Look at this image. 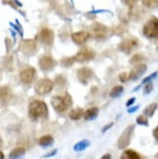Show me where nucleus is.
<instances>
[{
    "label": "nucleus",
    "mask_w": 158,
    "mask_h": 159,
    "mask_svg": "<svg viewBox=\"0 0 158 159\" xmlns=\"http://www.w3.org/2000/svg\"><path fill=\"white\" fill-rule=\"evenodd\" d=\"M29 114L30 118L34 121H37L39 119H46L48 116L47 105L43 101H39V100L32 101L29 103Z\"/></svg>",
    "instance_id": "f257e3e1"
},
{
    "label": "nucleus",
    "mask_w": 158,
    "mask_h": 159,
    "mask_svg": "<svg viewBox=\"0 0 158 159\" xmlns=\"http://www.w3.org/2000/svg\"><path fill=\"white\" fill-rule=\"evenodd\" d=\"M51 103L55 110L58 112H65L72 106V99L70 94H65L63 97H54L51 101Z\"/></svg>",
    "instance_id": "f03ea898"
},
{
    "label": "nucleus",
    "mask_w": 158,
    "mask_h": 159,
    "mask_svg": "<svg viewBox=\"0 0 158 159\" xmlns=\"http://www.w3.org/2000/svg\"><path fill=\"white\" fill-rule=\"evenodd\" d=\"M143 34L148 38H155L158 34V22L156 18H151L143 25Z\"/></svg>",
    "instance_id": "7ed1b4c3"
},
{
    "label": "nucleus",
    "mask_w": 158,
    "mask_h": 159,
    "mask_svg": "<svg viewBox=\"0 0 158 159\" xmlns=\"http://www.w3.org/2000/svg\"><path fill=\"white\" fill-rule=\"evenodd\" d=\"M54 83L50 79H41L39 80L35 84V92L38 95H46L48 93H50L53 89Z\"/></svg>",
    "instance_id": "20e7f679"
},
{
    "label": "nucleus",
    "mask_w": 158,
    "mask_h": 159,
    "mask_svg": "<svg viewBox=\"0 0 158 159\" xmlns=\"http://www.w3.org/2000/svg\"><path fill=\"white\" fill-rule=\"evenodd\" d=\"M133 131H134V125H131V126H128L124 130V132L121 134V136L118 139V148L120 149L126 148L129 146L130 142H131V137L133 134Z\"/></svg>",
    "instance_id": "39448f33"
},
{
    "label": "nucleus",
    "mask_w": 158,
    "mask_h": 159,
    "mask_svg": "<svg viewBox=\"0 0 158 159\" xmlns=\"http://www.w3.org/2000/svg\"><path fill=\"white\" fill-rule=\"evenodd\" d=\"M95 57V52L89 48H83L81 49L76 56L74 57V60L78 63H86V61H92Z\"/></svg>",
    "instance_id": "423d86ee"
},
{
    "label": "nucleus",
    "mask_w": 158,
    "mask_h": 159,
    "mask_svg": "<svg viewBox=\"0 0 158 159\" xmlns=\"http://www.w3.org/2000/svg\"><path fill=\"white\" fill-rule=\"evenodd\" d=\"M138 46H139V41L136 38H128L120 43L119 49L126 54H129V53H132L134 50H136V48Z\"/></svg>",
    "instance_id": "0eeeda50"
},
{
    "label": "nucleus",
    "mask_w": 158,
    "mask_h": 159,
    "mask_svg": "<svg viewBox=\"0 0 158 159\" xmlns=\"http://www.w3.org/2000/svg\"><path fill=\"white\" fill-rule=\"evenodd\" d=\"M37 40L44 45H51L54 41V32L50 29H43L41 30L38 35Z\"/></svg>",
    "instance_id": "6e6552de"
},
{
    "label": "nucleus",
    "mask_w": 158,
    "mask_h": 159,
    "mask_svg": "<svg viewBox=\"0 0 158 159\" xmlns=\"http://www.w3.org/2000/svg\"><path fill=\"white\" fill-rule=\"evenodd\" d=\"M36 75V70L33 67H27L20 73V79L23 83H30Z\"/></svg>",
    "instance_id": "1a4fd4ad"
},
{
    "label": "nucleus",
    "mask_w": 158,
    "mask_h": 159,
    "mask_svg": "<svg viewBox=\"0 0 158 159\" xmlns=\"http://www.w3.org/2000/svg\"><path fill=\"white\" fill-rule=\"evenodd\" d=\"M93 75H94V73H93L92 70H91V68L87 67V66L79 68L78 71H77V77H78V79L82 83H84V84H87L88 81L90 80V79H92Z\"/></svg>",
    "instance_id": "9d476101"
},
{
    "label": "nucleus",
    "mask_w": 158,
    "mask_h": 159,
    "mask_svg": "<svg viewBox=\"0 0 158 159\" xmlns=\"http://www.w3.org/2000/svg\"><path fill=\"white\" fill-rule=\"evenodd\" d=\"M56 65V61L51 56H42L39 60V66L41 70L44 71L51 70L52 68Z\"/></svg>",
    "instance_id": "9b49d317"
},
{
    "label": "nucleus",
    "mask_w": 158,
    "mask_h": 159,
    "mask_svg": "<svg viewBox=\"0 0 158 159\" xmlns=\"http://www.w3.org/2000/svg\"><path fill=\"white\" fill-rule=\"evenodd\" d=\"M146 71H147V66L146 65H138L137 66H135L131 70V72L128 74L129 79L130 80L139 79L142 75H143V73H145Z\"/></svg>",
    "instance_id": "f8f14e48"
},
{
    "label": "nucleus",
    "mask_w": 158,
    "mask_h": 159,
    "mask_svg": "<svg viewBox=\"0 0 158 159\" xmlns=\"http://www.w3.org/2000/svg\"><path fill=\"white\" fill-rule=\"evenodd\" d=\"M37 49L36 42L34 40H25L22 45V50L25 55H33Z\"/></svg>",
    "instance_id": "ddd939ff"
},
{
    "label": "nucleus",
    "mask_w": 158,
    "mask_h": 159,
    "mask_svg": "<svg viewBox=\"0 0 158 159\" xmlns=\"http://www.w3.org/2000/svg\"><path fill=\"white\" fill-rule=\"evenodd\" d=\"M89 37H90V34L86 31H78V32L72 33V35H71L73 42L77 45H81L85 43L89 39Z\"/></svg>",
    "instance_id": "4468645a"
},
{
    "label": "nucleus",
    "mask_w": 158,
    "mask_h": 159,
    "mask_svg": "<svg viewBox=\"0 0 158 159\" xmlns=\"http://www.w3.org/2000/svg\"><path fill=\"white\" fill-rule=\"evenodd\" d=\"M93 32L96 38H106L107 35V27L101 24H95L93 25Z\"/></svg>",
    "instance_id": "2eb2a0df"
},
{
    "label": "nucleus",
    "mask_w": 158,
    "mask_h": 159,
    "mask_svg": "<svg viewBox=\"0 0 158 159\" xmlns=\"http://www.w3.org/2000/svg\"><path fill=\"white\" fill-rule=\"evenodd\" d=\"M13 97V93L9 87H1L0 88V102H9Z\"/></svg>",
    "instance_id": "dca6fc26"
},
{
    "label": "nucleus",
    "mask_w": 158,
    "mask_h": 159,
    "mask_svg": "<svg viewBox=\"0 0 158 159\" xmlns=\"http://www.w3.org/2000/svg\"><path fill=\"white\" fill-rule=\"evenodd\" d=\"M98 114H99V108L97 107H94L87 109L83 113V117L85 120H94L98 117Z\"/></svg>",
    "instance_id": "f3484780"
},
{
    "label": "nucleus",
    "mask_w": 158,
    "mask_h": 159,
    "mask_svg": "<svg viewBox=\"0 0 158 159\" xmlns=\"http://www.w3.org/2000/svg\"><path fill=\"white\" fill-rule=\"evenodd\" d=\"M25 153V149L23 147H19L14 148L10 154H9V159H22Z\"/></svg>",
    "instance_id": "a211bd4d"
},
{
    "label": "nucleus",
    "mask_w": 158,
    "mask_h": 159,
    "mask_svg": "<svg viewBox=\"0 0 158 159\" xmlns=\"http://www.w3.org/2000/svg\"><path fill=\"white\" fill-rule=\"evenodd\" d=\"M38 143L40 147L42 148H48L51 147L54 143V138L50 135H46V136H42L38 140Z\"/></svg>",
    "instance_id": "6ab92c4d"
},
{
    "label": "nucleus",
    "mask_w": 158,
    "mask_h": 159,
    "mask_svg": "<svg viewBox=\"0 0 158 159\" xmlns=\"http://www.w3.org/2000/svg\"><path fill=\"white\" fill-rule=\"evenodd\" d=\"M120 159H142V157L140 156L138 152H136L135 150L128 149L122 153Z\"/></svg>",
    "instance_id": "aec40b11"
},
{
    "label": "nucleus",
    "mask_w": 158,
    "mask_h": 159,
    "mask_svg": "<svg viewBox=\"0 0 158 159\" xmlns=\"http://www.w3.org/2000/svg\"><path fill=\"white\" fill-rule=\"evenodd\" d=\"M83 113H84V110L83 108H75L72 109L71 111L70 112V118L72 120H79L80 118L83 117Z\"/></svg>",
    "instance_id": "412c9836"
},
{
    "label": "nucleus",
    "mask_w": 158,
    "mask_h": 159,
    "mask_svg": "<svg viewBox=\"0 0 158 159\" xmlns=\"http://www.w3.org/2000/svg\"><path fill=\"white\" fill-rule=\"evenodd\" d=\"M90 142H89L88 140H83V141H80L78 142L75 146L73 147V149L75 151H82V150H84L86 149L87 148L90 147Z\"/></svg>",
    "instance_id": "4be33fe9"
},
{
    "label": "nucleus",
    "mask_w": 158,
    "mask_h": 159,
    "mask_svg": "<svg viewBox=\"0 0 158 159\" xmlns=\"http://www.w3.org/2000/svg\"><path fill=\"white\" fill-rule=\"evenodd\" d=\"M123 90H124V88H123V86H121V85L115 86L111 91V93H109V96H111V98H118V97H120V95L123 93Z\"/></svg>",
    "instance_id": "5701e85b"
},
{
    "label": "nucleus",
    "mask_w": 158,
    "mask_h": 159,
    "mask_svg": "<svg viewBox=\"0 0 158 159\" xmlns=\"http://www.w3.org/2000/svg\"><path fill=\"white\" fill-rule=\"evenodd\" d=\"M156 108H157V103H156V102L151 103V105L147 106V107L145 108V110H143V113H145V115H146V116L151 117V116L154 114Z\"/></svg>",
    "instance_id": "b1692460"
},
{
    "label": "nucleus",
    "mask_w": 158,
    "mask_h": 159,
    "mask_svg": "<svg viewBox=\"0 0 158 159\" xmlns=\"http://www.w3.org/2000/svg\"><path fill=\"white\" fill-rule=\"evenodd\" d=\"M157 0H142L143 6L147 7L149 9H153L157 7Z\"/></svg>",
    "instance_id": "393cba45"
},
{
    "label": "nucleus",
    "mask_w": 158,
    "mask_h": 159,
    "mask_svg": "<svg viewBox=\"0 0 158 159\" xmlns=\"http://www.w3.org/2000/svg\"><path fill=\"white\" fill-rule=\"evenodd\" d=\"M137 123L140 124V125L148 126V119L146 115H140L138 118H137Z\"/></svg>",
    "instance_id": "a878e982"
},
{
    "label": "nucleus",
    "mask_w": 158,
    "mask_h": 159,
    "mask_svg": "<svg viewBox=\"0 0 158 159\" xmlns=\"http://www.w3.org/2000/svg\"><path fill=\"white\" fill-rule=\"evenodd\" d=\"M55 83H56V85L58 86H65L66 80L63 75H59V76H57L56 79H55Z\"/></svg>",
    "instance_id": "bb28decb"
},
{
    "label": "nucleus",
    "mask_w": 158,
    "mask_h": 159,
    "mask_svg": "<svg viewBox=\"0 0 158 159\" xmlns=\"http://www.w3.org/2000/svg\"><path fill=\"white\" fill-rule=\"evenodd\" d=\"M153 91V85H152V82H149L146 84L145 90H143V95H148Z\"/></svg>",
    "instance_id": "cd10ccee"
},
{
    "label": "nucleus",
    "mask_w": 158,
    "mask_h": 159,
    "mask_svg": "<svg viewBox=\"0 0 158 159\" xmlns=\"http://www.w3.org/2000/svg\"><path fill=\"white\" fill-rule=\"evenodd\" d=\"M73 59L72 58H67V59H64L63 60V61H61V64H63V66H65V67H68V66H72V64H73Z\"/></svg>",
    "instance_id": "c85d7f7f"
},
{
    "label": "nucleus",
    "mask_w": 158,
    "mask_h": 159,
    "mask_svg": "<svg viewBox=\"0 0 158 159\" xmlns=\"http://www.w3.org/2000/svg\"><path fill=\"white\" fill-rule=\"evenodd\" d=\"M156 75H157V72H154L153 74L149 75L148 77H147L145 80L142 81V83H143V84H146V83H149V82H151V80H152V79H154V78L156 77Z\"/></svg>",
    "instance_id": "c756f323"
},
{
    "label": "nucleus",
    "mask_w": 158,
    "mask_h": 159,
    "mask_svg": "<svg viewBox=\"0 0 158 159\" xmlns=\"http://www.w3.org/2000/svg\"><path fill=\"white\" fill-rule=\"evenodd\" d=\"M142 55H136V56H134L131 60V64H136L138 63V61H142Z\"/></svg>",
    "instance_id": "7c9ffc66"
},
{
    "label": "nucleus",
    "mask_w": 158,
    "mask_h": 159,
    "mask_svg": "<svg viewBox=\"0 0 158 159\" xmlns=\"http://www.w3.org/2000/svg\"><path fill=\"white\" fill-rule=\"evenodd\" d=\"M119 78H120V81L121 82H126V81H128L129 80V76H128V73H126V72H123V73H121L120 74V76H119Z\"/></svg>",
    "instance_id": "2f4dec72"
},
{
    "label": "nucleus",
    "mask_w": 158,
    "mask_h": 159,
    "mask_svg": "<svg viewBox=\"0 0 158 159\" xmlns=\"http://www.w3.org/2000/svg\"><path fill=\"white\" fill-rule=\"evenodd\" d=\"M139 1V0H124V2L127 4V5H135L137 2H138Z\"/></svg>",
    "instance_id": "473e14b6"
},
{
    "label": "nucleus",
    "mask_w": 158,
    "mask_h": 159,
    "mask_svg": "<svg viewBox=\"0 0 158 159\" xmlns=\"http://www.w3.org/2000/svg\"><path fill=\"white\" fill-rule=\"evenodd\" d=\"M113 126V122H111V123H109V124H107V125H106L104 128H102V133H105L106 131H107L109 128H111Z\"/></svg>",
    "instance_id": "72a5a7b5"
},
{
    "label": "nucleus",
    "mask_w": 158,
    "mask_h": 159,
    "mask_svg": "<svg viewBox=\"0 0 158 159\" xmlns=\"http://www.w3.org/2000/svg\"><path fill=\"white\" fill-rule=\"evenodd\" d=\"M56 153H57V149H54L53 151H51V152H49L48 154H46L44 157H50V156H53V155H55Z\"/></svg>",
    "instance_id": "f704fd0d"
},
{
    "label": "nucleus",
    "mask_w": 158,
    "mask_h": 159,
    "mask_svg": "<svg viewBox=\"0 0 158 159\" xmlns=\"http://www.w3.org/2000/svg\"><path fill=\"white\" fill-rule=\"evenodd\" d=\"M135 100H136V98H132L131 100H129V101L127 102V103H126V106H127V107L132 106L133 103H134V102H135Z\"/></svg>",
    "instance_id": "c9c22d12"
},
{
    "label": "nucleus",
    "mask_w": 158,
    "mask_h": 159,
    "mask_svg": "<svg viewBox=\"0 0 158 159\" xmlns=\"http://www.w3.org/2000/svg\"><path fill=\"white\" fill-rule=\"evenodd\" d=\"M139 107H140L138 106V107H132V108H129V109H128V112H129V113H132V112L136 111L137 109H139Z\"/></svg>",
    "instance_id": "e433bc0d"
},
{
    "label": "nucleus",
    "mask_w": 158,
    "mask_h": 159,
    "mask_svg": "<svg viewBox=\"0 0 158 159\" xmlns=\"http://www.w3.org/2000/svg\"><path fill=\"white\" fill-rule=\"evenodd\" d=\"M101 159H111V154L106 153V154H105L104 156H102Z\"/></svg>",
    "instance_id": "4c0bfd02"
},
{
    "label": "nucleus",
    "mask_w": 158,
    "mask_h": 159,
    "mask_svg": "<svg viewBox=\"0 0 158 159\" xmlns=\"http://www.w3.org/2000/svg\"><path fill=\"white\" fill-rule=\"evenodd\" d=\"M157 129H158V128L156 127V128L153 130V134H154V138H155V140H157V139H158V137H157Z\"/></svg>",
    "instance_id": "58836bf2"
},
{
    "label": "nucleus",
    "mask_w": 158,
    "mask_h": 159,
    "mask_svg": "<svg viewBox=\"0 0 158 159\" xmlns=\"http://www.w3.org/2000/svg\"><path fill=\"white\" fill-rule=\"evenodd\" d=\"M0 159H4V153L0 150Z\"/></svg>",
    "instance_id": "ea45409f"
},
{
    "label": "nucleus",
    "mask_w": 158,
    "mask_h": 159,
    "mask_svg": "<svg viewBox=\"0 0 158 159\" xmlns=\"http://www.w3.org/2000/svg\"><path fill=\"white\" fill-rule=\"evenodd\" d=\"M0 79H1V72H0Z\"/></svg>",
    "instance_id": "a19ab883"
}]
</instances>
